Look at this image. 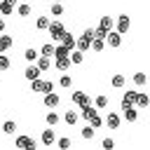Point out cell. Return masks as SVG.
Returning a JSON list of instances; mask_svg holds the SVG:
<instances>
[{"label": "cell", "mask_w": 150, "mask_h": 150, "mask_svg": "<svg viewBox=\"0 0 150 150\" xmlns=\"http://www.w3.org/2000/svg\"><path fill=\"white\" fill-rule=\"evenodd\" d=\"M30 91H40V94H49V91H54V82H49V80H33L30 82Z\"/></svg>", "instance_id": "6da1fadb"}, {"label": "cell", "mask_w": 150, "mask_h": 150, "mask_svg": "<svg viewBox=\"0 0 150 150\" xmlns=\"http://www.w3.org/2000/svg\"><path fill=\"white\" fill-rule=\"evenodd\" d=\"M47 33H49V38H52L54 42H56V40L61 42V38H63L66 28H63V23H61V21H52V23H49V28H47Z\"/></svg>", "instance_id": "7a4b0ae2"}, {"label": "cell", "mask_w": 150, "mask_h": 150, "mask_svg": "<svg viewBox=\"0 0 150 150\" xmlns=\"http://www.w3.org/2000/svg\"><path fill=\"white\" fill-rule=\"evenodd\" d=\"M42 75V68L38 66V63H28V68L23 70V77L28 80V82H33V80H38Z\"/></svg>", "instance_id": "3957f363"}, {"label": "cell", "mask_w": 150, "mask_h": 150, "mask_svg": "<svg viewBox=\"0 0 150 150\" xmlns=\"http://www.w3.org/2000/svg\"><path fill=\"white\" fill-rule=\"evenodd\" d=\"M40 143H42V145H54V143H56V131H54V127H49V129L42 131Z\"/></svg>", "instance_id": "277c9868"}, {"label": "cell", "mask_w": 150, "mask_h": 150, "mask_svg": "<svg viewBox=\"0 0 150 150\" xmlns=\"http://www.w3.org/2000/svg\"><path fill=\"white\" fill-rule=\"evenodd\" d=\"M115 28H117V30L124 35V33L131 28V19H129L127 14H120V16H117V23H115Z\"/></svg>", "instance_id": "5b68a950"}, {"label": "cell", "mask_w": 150, "mask_h": 150, "mask_svg": "<svg viewBox=\"0 0 150 150\" xmlns=\"http://www.w3.org/2000/svg\"><path fill=\"white\" fill-rule=\"evenodd\" d=\"M105 42H108V47L117 49V47L122 45V33H120V30H110V33H108V38H105Z\"/></svg>", "instance_id": "8992f818"}, {"label": "cell", "mask_w": 150, "mask_h": 150, "mask_svg": "<svg viewBox=\"0 0 150 150\" xmlns=\"http://www.w3.org/2000/svg\"><path fill=\"white\" fill-rule=\"evenodd\" d=\"M16 148H21V150H30V148H35V141H33L30 136L21 134V136H16Z\"/></svg>", "instance_id": "52a82bcc"}, {"label": "cell", "mask_w": 150, "mask_h": 150, "mask_svg": "<svg viewBox=\"0 0 150 150\" xmlns=\"http://www.w3.org/2000/svg\"><path fill=\"white\" fill-rule=\"evenodd\" d=\"M70 66H73L70 56H63V59H54V68H56L59 73H66V70H70Z\"/></svg>", "instance_id": "ba28073f"}, {"label": "cell", "mask_w": 150, "mask_h": 150, "mask_svg": "<svg viewBox=\"0 0 150 150\" xmlns=\"http://www.w3.org/2000/svg\"><path fill=\"white\" fill-rule=\"evenodd\" d=\"M122 117H124L127 122H136V120H138V112H136L134 105H122Z\"/></svg>", "instance_id": "9c48e42d"}, {"label": "cell", "mask_w": 150, "mask_h": 150, "mask_svg": "<svg viewBox=\"0 0 150 150\" xmlns=\"http://www.w3.org/2000/svg\"><path fill=\"white\" fill-rule=\"evenodd\" d=\"M70 96H73V103H75V105H80V108L89 103V96H87L84 91H70Z\"/></svg>", "instance_id": "30bf717a"}, {"label": "cell", "mask_w": 150, "mask_h": 150, "mask_svg": "<svg viewBox=\"0 0 150 150\" xmlns=\"http://www.w3.org/2000/svg\"><path fill=\"white\" fill-rule=\"evenodd\" d=\"M94 115H98V108H96V105H91V103L82 105V117H84L87 122H91V117H94Z\"/></svg>", "instance_id": "8fae6325"}, {"label": "cell", "mask_w": 150, "mask_h": 150, "mask_svg": "<svg viewBox=\"0 0 150 150\" xmlns=\"http://www.w3.org/2000/svg\"><path fill=\"white\" fill-rule=\"evenodd\" d=\"M136 98H138V91H124L122 94V105H136Z\"/></svg>", "instance_id": "7c38bea8"}, {"label": "cell", "mask_w": 150, "mask_h": 150, "mask_svg": "<svg viewBox=\"0 0 150 150\" xmlns=\"http://www.w3.org/2000/svg\"><path fill=\"white\" fill-rule=\"evenodd\" d=\"M120 122H122V117H120L117 112H108V117H105V124H108L110 129H120Z\"/></svg>", "instance_id": "4fadbf2b"}, {"label": "cell", "mask_w": 150, "mask_h": 150, "mask_svg": "<svg viewBox=\"0 0 150 150\" xmlns=\"http://www.w3.org/2000/svg\"><path fill=\"white\" fill-rule=\"evenodd\" d=\"M61 42H63L68 49H75V45H77V38H75L73 33H68V30H66V33H63V38H61Z\"/></svg>", "instance_id": "5bb4252c"}, {"label": "cell", "mask_w": 150, "mask_h": 150, "mask_svg": "<svg viewBox=\"0 0 150 150\" xmlns=\"http://www.w3.org/2000/svg\"><path fill=\"white\" fill-rule=\"evenodd\" d=\"M75 49H82V52H87V49H91V40L82 33L80 38H77V45H75Z\"/></svg>", "instance_id": "9a60e30c"}, {"label": "cell", "mask_w": 150, "mask_h": 150, "mask_svg": "<svg viewBox=\"0 0 150 150\" xmlns=\"http://www.w3.org/2000/svg\"><path fill=\"white\" fill-rule=\"evenodd\" d=\"M56 105H59V94H54V91L45 94V108H56Z\"/></svg>", "instance_id": "2e32d148"}, {"label": "cell", "mask_w": 150, "mask_h": 150, "mask_svg": "<svg viewBox=\"0 0 150 150\" xmlns=\"http://www.w3.org/2000/svg\"><path fill=\"white\" fill-rule=\"evenodd\" d=\"M38 56H40V52H38L35 47H28V49L23 52V59H26L28 63H35V61H38Z\"/></svg>", "instance_id": "e0dca14e"}, {"label": "cell", "mask_w": 150, "mask_h": 150, "mask_svg": "<svg viewBox=\"0 0 150 150\" xmlns=\"http://www.w3.org/2000/svg\"><path fill=\"white\" fill-rule=\"evenodd\" d=\"M98 26H101L103 30H112V28H115V19H112V16H101Z\"/></svg>", "instance_id": "ac0fdd59"}, {"label": "cell", "mask_w": 150, "mask_h": 150, "mask_svg": "<svg viewBox=\"0 0 150 150\" xmlns=\"http://www.w3.org/2000/svg\"><path fill=\"white\" fill-rule=\"evenodd\" d=\"M70 52H73V49H68V47H66V45L61 42V45H56V52H54V59H63V56H70Z\"/></svg>", "instance_id": "d6986e66"}, {"label": "cell", "mask_w": 150, "mask_h": 150, "mask_svg": "<svg viewBox=\"0 0 150 150\" xmlns=\"http://www.w3.org/2000/svg\"><path fill=\"white\" fill-rule=\"evenodd\" d=\"M35 63H38V66H40L42 70H49V68H52V56H45V54H40Z\"/></svg>", "instance_id": "ffe728a7"}, {"label": "cell", "mask_w": 150, "mask_h": 150, "mask_svg": "<svg viewBox=\"0 0 150 150\" xmlns=\"http://www.w3.org/2000/svg\"><path fill=\"white\" fill-rule=\"evenodd\" d=\"M0 14H2V16L14 14V5H12V2H7V0H0Z\"/></svg>", "instance_id": "44dd1931"}, {"label": "cell", "mask_w": 150, "mask_h": 150, "mask_svg": "<svg viewBox=\"0 0 150 150\" xmlns=\"http://www.w3.org/2000/svg\"><path fill=\"white\" fill-rule=\"evenodd\" d=\"M30 12H33V7H30L28 2H21V5H16V14H19V16H30Z\"/></svg>", "instance_id": "7402d4cb"}, {"label": "cell", "mask_w": 150, "mask_h": 150, "mask_svg": "<svg viewBox=\"0 0 150 150\" xmlns=\"http://www.w3.org/2000/svg\"><path fill=\"white\" fill-rule=\"evenodd\" d=\"M105 45H108L105 38H94V40H91V49H94V52H103Z\"/></svg>", "instance_id": "603a6c76"}, {"label": "cell", "mask_w": 150, "mask_h": 150, "mask_svg": "<svg viewBox=\"0 0 150 150\" xmlns=\"http://www.w3.org/2000/svg\"><path fill=\"white\" fill-rule=\"evenodd\" d=\"M54 52H56V45L54 42H45L40 47V54H45V56H54Z\"/></svg>", "instance_id": "cb8c5ba5"}, {"label": "cell", "mask_w": 150, "mask_h": 150, "mask_svg": "<svg viewBox=\"0 0 150 150\" xmlns=\"http://www.w3.org/2000/svg\"><path fill=\"white\" fill-rule=\"evenodd\" d=\"M124 82H127V80H124V75H122V73H115V75H112V80H110V84H112L115 89H122V87H124Z\"/></svg>", "instance_id": "d4e9b609"}, {"label": "cell", "mask_w": 150, "mask_h": 150, "mask_svg": "<svg viewBox=\"0 0 150 150\" xmlns=\"http://www.w3.org/2000/svg\"><path fill=\"white\" fill-rule=\"evenodd\" d=\"M45 122H47V127H56V124H59V115H56V110H49V112L45 115Z\"/></svg>", "instance_id": "484cf974"}, {"label": "cell", "mask_w": 150, "mask_h": 150, "mask_svg": "<svg viewBox=\"0 0 150 150\" xmlns=\"http://www.w3.org/2000/svg\"><path fill=\"white\" fill-rule=\"evenodd\" d=\"M12 45H14L12 35H0V52H7V49H9Z\"/></svg>", "instance_id": "4316f807"}, {"label": "cell", "mask_w": 150, "mask_h": 150, "mask_svg": "<svg viewBox=\"0 0 150 150\" xmlns=\"http://www.w3.org/2000/svg\"><path fill=\"white\" fill-rule=\"evenodd\" d=\"M49 23H52V21H49L47 16H38V19H35V28H38V30H47Z\"/></svg>", "instance_id": "83f0119b"}, {"label": "cell", "mask_w": 150, "mask_h": 150, "mask_svg": "<svg viewBox=\"0 0 150 150\" xmlns=\"http://www.w3.org/2000/svg\"><path fill=\"white\" fill-rule=\"evenodd\" d=\"M70 61H73L75 66H80V63L84 61V52H82V49H75V52H70Z\"/></svg>", "instance_id": "f1b7e54d"}, {"label": "cell", "mask_w": 150, "mask_h": 150, "mask_svg": "<svg viewBox=\"0 0 150 150\" xmlns=\"http://www.w3.org/2000/svg\"><path fill=\"white\" fill-rule=\"evenodd\" d=\"M134 84H136V87L148 84V75H145V73H134Z\"/></svg>", "instance_id": "f546056e"}, {"label": "cell", "mask_w": 150, "mask_h": 150, "mask_svg": "<svg viewBox=\"0 0 150 150\" xmlns=\"http://www.w3.org/2000/svg\"><path fill=\"white\" fill-rule=\"evenodd\" d=\"M136 105H138V108H148V105H150V96H148V94H141V91H138Z\"/></svg>", "instance_id": "4dcf8cb0"}, {"label": "cell", "mask_w": 150, "mask_h": 150, "mask_svg": "<svg viewBox=\"0 0 150 150\" xmlns=\"http://www.w3.org/2000/svg\"><path fill=\"white\" fill-rule=\"evenodd\" d=\"M63 122L73 127V124L77 122V112H75V110H66V115H63Z\"/></svg>", "instance_id": "1f68e13d"}, {"label": "cell", "mask_w": 150, "mask_h": 150, "mask_svg": "<svg viewBox=\"0 0 150 150\" xmlns=\"http://www.w3.org/2000/svg\"><path fill=\"white\" fill-rule=\"evenodd\" d=\"M94 131H96V127L87 124V127L82 129V138H84V141H91V138H94Z\"/></svg>", "instance_id": "d6a6232c"}, {"label": "cell", "mask_w": 150, "mask_h": 150, "mask_svg": "<svg viewBox=\"0 0 150 150\" xmlns=\"http://www.w3.org/2000/svg\"><path fill=\"white\" fill-rule=\"evenodd\" d=\"M49 12H52V16H61V14H63V5H61V2H52Z\"/></svg>", "instance_id": "836d02e7"}, {"label": "cell", "mask_w": 150, "mask_h": 150, "mask_svg": "<svg viewBox=\"0 0 150 150\" xmlns=\"http://www.w3.org/2000/svg\"><path fill=\"white\" fill-rule=\"evenodd\" d=\"M59 87H63V89L73 87V77H70V75H61V77H59Z\"/></svg>", "instance_id": "e575fe53"}, {"label": "cell", "mask_w": 150, "mask_h": 150, "mask_svg": "<svg viewBox=\"0 0 150 150\" xmlns=\"http://www.w3.org/2000/svg\"><path fill=\"white\" fill-rule=\"evenodd\" d=\"M94 105L98 108V110H103V108H108V96H96V101H94Z\"/></svg>", "instance_id": "d590c367"}, {"label": "cell", "mask_w": 150, "mask_h": 150, "mask_svg": "<svg viewBox=\"0 0 150 150\" xmlns=\"http://www.w3.org/2000/svg\"><path fill=\"white\" fill-rule=\"evenodd\" d=\"M70 145H73V141H70V138H66V136H63V138H56V148H61V150H68Z\"/></svg>", "instance_id": "8d00e7d4"}, {"label": "cell", "mask_w": 150, "mask_h": 150, "mask_svg": "<svg viewBox=\"0 0 150 150\" xmlns=\"http://www.w3.org/2000/svg\"><path fill=\"white\" fill-rule=\"evenodd\" d=\"M12 66V61H9V56L5 54V52H0V70H7Z\"/></svg>", "instance_id": "74e56055"}, {"label": "cell", "mask_w": 150, "mask_h": 150, "mask_svg": "<svg viewBox=\"0 0 150 150\" xmlns=\"http://www.w3.org/2000/svg\"><path fill=\"white\" fill-rule=\"evenodd\" d=\"M2 131H5V134H14V131H16V122H12V120H7V122L2 124Z\"/></svg>", "instance_id": "f35d334b"}, {"label": "cell", "mask_w": 150, "mask_h": 150, "mask_svg": "<svg viewBox=\"0 0 150 150\" xmlns=\"http://www.w3.org/2000/svg\"><path fill=\"white\" fill-rule=\"evenodd\" d=\"M101 148H105V150H112V148H115V141H112V138H103V141H101Z\"/></svg>", "instance_id": "ab89813d"}, {"label": "cell", "mask_w": 150, "mask_h": 150, "mask_svg": "<svg viewBox=\"0 0 150 150\" xmlns=\"http://www.w3.org/2000/svg\"><path fill=\"white\" fill-rule=\"evenodd\" d=\"M89 124H91V127H96V129H98V127H101V124H103V120H101V117H98V115H94V117H91V122H89Z\"/></svg>", "instance_id": "60d3db41"}, {"label": "cell", "mask_w": 150, "mask_h": 150, "mask_svg": "<svg viewBox=\"0 0 150 150\" xmlns=\"http://www.w3.org/2000/svg\"><path fill=\"white\" fill-rule=\"evenodd\" d=\"M2 30H5V21L0 19V33H2Z\"/></svg>", "instance_id": "b9f144b4"}, {"label": "cell", "mask_w": 150, "mask_h": 150, "mask_svg": "<svg viewBox=\"0 0 150 150\" xmlns=\"http://www.w3.org/2000/svg\"><path fill=\"white\" fill-rule=\"evenodd\" d=\"M7 2H12V5H16V0H7Z\"/></svg>", "instance_id": "7bdbcfd3"}, {"label": "cell", "mask_w": 150, "mask_h": 150, "mask_svg": "<svg viewBox=\"0 0 150 150\" xmlns=\"http://www.w3.org/2000/svg\"><path fill=\"white\" fill-rule=\"evenodd\" d=\"M52 2H61V0H52Z\"/></svg>", "instance_id": "ee69618b"}]
</instances>
